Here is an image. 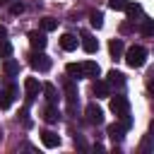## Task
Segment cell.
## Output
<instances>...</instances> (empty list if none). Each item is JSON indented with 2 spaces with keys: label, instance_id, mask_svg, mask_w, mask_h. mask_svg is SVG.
<instances>
[{
  "label": "cell",
  "instance_id": "cell-15",
  "mask_svg": "<svg viewBox=\"0 0 154 154\" xmlns=\"http://www.w3.org/2000/svg\"><path fill=\"white\" fill-rule=\"evenodd\" d=\"M125 12H128V19H130V22H135V19H140V17H142V5H140V2H128ZM140 22H142V19H140Z\"/></svg>",
  "mask_w": 154,
  "mask_h": 154
},
{
  "label": "cell",
  "instance_id": "cell-13",
  "mask_svg": "<svg viewBox=\"0 0 154 154\" xmlns=\"http://www.w3.org/2000/svg\"><path fill=\"white\" fill-rule=\"evenodd\" d=\"M82 70H84V77H99V75H101V67H99V63H94V60H84V63H82Z\"/></svg>",
  "mask_w": 154,
  "mask_h": 154
},
{
  "label": "cell",
  "instance_id": "cell-8",
  "mask_svg": "<svg viewBox=\"0 0 154 154\" xmlns=\"http://www.w3.org/2000/svg\"><path fill=\"white\" fill-rule=\"evenodd\" d=\"M91 91L96 94V99H108V96H111V84H108L106 79H94Z\"/></svg>",
  "mask_w": 154,
  "mask_h": 154
},
{
  "label": "cell",
  "instance_id": "cell-35",
  "mask_svg": "<svg viewBox=\"0 0 154 154\" xmlns=\"http://www.w3.org/2000/svg\"><path fill=\"white\" fill-rule=\"evenodd\" d=\"M7 2H12V0H0V5H7Z\"/></svg>",
  "mask_w": 154,
  "mask_h": 154
},
{
  "label": "cell",
  "instance_id": "cell-9",
  "mask_svg": "<svg viewBox=\"0 0 154 154\" xmlns=\"http://www.w3.org/2000/svg\"><path fill=\"white\" fill-rule=\"evenodd\" d=\"M106 132H108V137L113 140V142H120L123 137H125V125L118 120V123H111L108 128H106Z\"/></svg>",
  "mask_w": 154,
  "mask_h": 154
},
{
  "label": "cell",
  "instance_id": "cell-20",
  "mask_svg": "<svg viewBox=\"0 0 154 154\" xmlns=\"http://www.w3.org/2000/svg\"><path fill=\"white\" fill-rule=\"evenodd\" d=\"M2 72H5L7 77H12V75H19V63H17V60H10V58H7V60L2 63Z\"/></svg>",
  "mask_w": 154,
  "mask_h": 154
},
{
  "label": "cell",
  "instance_id": "cell-3",
  "mask_svg": "<svg viewBox=\"0 0 154 154\" xmlns=\"http://www.w3.org/2000/svg\"><path fill=\"white\" fill-rule=\"evenodd\" d=\"M108 106H111V113H116V118L130 113V101H128V96H123V94L111 96V103H108Z\"/></svg>",
  "mask_w": 154,
  "mask_h": 154
},
{
  "label": "cell",
  "instance_id": "cell-11",
  "mask_svg": "<svg viewBox=\"0 0 154 154\" xmlns=\"http://www.w3.org/2000/svg\"><path fill=\"white\" fill-rule=\"evenodd\" d=\"M106 82H108L111 87H116V89H123V87H125V75H123V72H118V70H108Z\"/></svg>",
  "mask_w": 154,
  "mask_h": 154
},
{
  "label": "cell",
  "instance_id": "cell-26",
  "mask_svg": "<svg viewBox=\"0 0 154 154\" xmlns=\"http://www.w3.org/2000/svg\"><path fill=\"white\" fill-rule=\"evenodd\" d=\"M108 7H111V10H116V12H120V10H125V7H128V0H108Z\"/></svg>",
  "mask_w": 154,
  "mask_h": 154
},
{
  "label": "cell",
  "instance_id": "cell-30",
  "mask_svg": "<svg viewBox=\"0 0 154 154\" xmlns=\"http://www.w3.org/2000/svg\"><path fill=\"white\" fill-rule=\"evenodd\" d=\"M140 149H142V152H149V149H152V135L142 140V147H140Z\"/></svg>",
  "mask_w": 154,
  "mask_h": 154
},
{
  "label": "cell",
  "instance_id": "cell-2",
  "mask_svg": "<svg viewBox=\"0 0 154 154\" xmlns=\"http://www.w3.org/2000/svg\"><path fill=\"white\" fill-rule=\"evenodd\" d=\"M63 87H65V99H67V111L70 113H75V108H77V84H75V79L67 75V79L63 82Z\"/></svg>",
  "mask_w": 154,
  "mask_h": 154
},
{
  "label": "cell",
  "instance_id": "cell-18",
  "mask_svg": "<svg viewBox=\"0 0 154 154\" xmlns=\"http://www.w3.org/2000/svg\"><path fill=\"white\" fill-rule=\"evenodd\" d=\"M65 72L72 77V79H82L84 77V70H82V63L77 65V63H67V67H65Z\"/></svg>",
  "mask_w": 154,
  "mask_h": 154
},
{
  "label": "cell",
  "instance_id": "cell-29",
  "mask_svg": "<svg viewBox=\"0 0 154 154\" xmlns=\"http://www.w3.org/2000/svg\"><path fill=\"white\" fill-rule=\"evenodd\" d=\"M120 123L125 125V130H130V128H132V118H130V113H125V116H120Z\"/></svg>",
  "mask_w": 154,
  "mask_h": 154
},
{
  "label": "cell",
  "instance_id": "cell-27",
  "mask_svg": "<svg viewBox=\"0 0 154 154\" xmlns=\"http://www.w3.org/2000/svg\"><path fill=\"white\" fill-rule=\"evenodd\" d=\"M10 12H12V14H22V12H24V5L17 0V2H12V5H10Z\"/></svg>",
  "mask_w": 154,
  "mask_h": 154
},
{
  "label": "cell",
  "instance_id": "cell-33",
  "mask_svg": "<svg viewBox=\"0 0 154 154\" xmlns=\"http://www.w3.org/2000/svg\"><path fill=\"white\" fill-rule=\"evenodd\" d=\"M5 36H7V29H5V26H2V24H0V41H2V38H5Z\"/></svg>",
  "mask_w": 154,
  "mask_h": 154
},
{
  "label": "cell",
  "instance_id": "cell-19",
  "mask_svg": "<svg viewBox=\"0 0 154 154\" xmlns=\"http://www.w3.org/2000/svg\"><path fill=\"white\" fill-rule=\"evenodd\" d=\"M43 96H46L48 103H55V101H58V89H55V84L46 82V84H43Z\"/></svg>",
  "mask_w": 154,
  "mask_h": 154
},
{
  "label": "cell",
  "instance_id": "cell-7",
  "mask_svg": "<svg viewBox=\"0 0 154 154\" xmlns=\"http://www.w3.org/2000/svg\"><path fill=\"white\" fill-rule=\"evenodd\" d=\"M29 43H31V48H34V51H43V48H46V43H48L46 31H43V29H41V31H29Z\"/></svg>",
  "mask_w": 154,
  "mask_h": 154
},
{
  "label": "cell",
  "instance_id": "cell-32",
  "mask_svg": "<svg viewBox=\"0 0 154 154\" xmlns=\"http://www.w3.org/2000/svg\"><path fill=\"white\" fill-rule=\"evenodd\" d=\"M147 89H149V94H152V96H154V77H152V79H149V82H147Z\"/></svg>",
  "mask_w": 154,
  "mask_h": 154
},
{
  "label": "cell",
  "instance_id": "cell-6",
  "mask_svg": "<svg viewBox=\"0 0 154 154\" xmlns=\"http://www.w3.org/2000/svg\"><path fill=\"white\" fill-rule=\"evenodd\" d=\"M84 116H87V123H89V125H101V123H103V111H101V106H96V103H89V106L84 108Z\"/></svg>",
  "mask_w": 154,
  "mask_h": 154
},
{
  "label": "cell",
  "instance_id": "cell-16",
  "mask_svg": "<svg viewBox=\"0 0 154 154\" xmlns=\"http://www.w3.org/2000/svg\"><path fill=\"white\" fill-rule=\"evenodd\" d=\"M60 48L63 51H75L77 48V36L75 34H63L60 36Z\"/></svg>",
  "mask_w": 154,
  "mask_h": 154
},
{
  "label": "cell",
  "instance_id": "cell-17",
  "mask_svg": "<svg viewBox=\"0 0 154 154\" xmlns=\"http://www.w3.org/2000/svg\"><path fill=\"white\" fill-rule=\"evenodd\" d=\"M123 51H125L123 41H120V38H111V43H108V53H111V58H120Z\"/></svg>",
  "mask_w": 154,
  "mask_h": 154
},
{
  "label": "cell",
  "instance_id": "cell-31",
  "mask_svg": "<svg viewBox=\"0 0 154 154\" xmlns=\"http://www.w3.org/2000/svg\"><path fill=\"white\" fill-rule=\"evenodd\" d=\"M75 144H77L79 149H87V142H84V137H82V135H75Z\"/></svg>",
  "mask_w": 154,
  "mask_h": 154
},
{
  "label": "cell",
  "instance_id": "cell-23",
  "mask_svg": "<svg viewBox=\"0 0 154 154\" xmlns=\"http://www.w3.org/2000/svg\"><path fill=\"white\" fill-rule=\"evenodd\" d=\"M10 55H12V43H10L7 38H2V41H0V58L7 60Z\"/></svg>",
  "mask_w": 154,
  "mask_h": 154
},
{
  "label": "cell",
  "instance_id": "cell-21",
  "mask_svg": "<svg viewBox=\"0 0 154 154\" xmlns=\"http://www.w3.org/2000/svg\"><path fill=\"white\" fill-rule=\"evenodd\" d=\"M12 101H14V96H12L7 89H0V111H7V108L12 106Z\"/></svg>",
  "mask_w": 154,
  "mask_h": 154
},
{
  "label": "cell",
  "instance_id": "cell-10",
  "mask_svg": "<svg viewBox=\"0 0 154 154\" xmlns=\"http://www.w3.org/2000/svg\"><path fill=\"white\" fill-rule=\"evenodd\" d=\"M41 142H43V147L55 149V147L60 144V135H58V132H53V130H43V132H41Z\"/></svg>",
  "mask_w": 154,
  "mask_h": 154
},
{
  "label": "cell",
  "instance_id": "cell-5",
  "mask_svg": "<svg viewBox=\"0 0 154 154\" xmlns=\"http://www.w3.org/2000/svg\"><path fill=\"white\" fill-rule=\"evenodd\" d=\"M41 89H43V84H41L36 77H26V79H24V91H26V96H24V99H26V106L36 99V94H38Z\"/></svg>",
  "mask_w": 154,
  "mask_h": 154
},
{
  "label": "cell",
  "instance_id": "cell-4",
  "mask_svg": "<svg viewBox=\"0 0 154 154\" xmlns=\"http://www.w3.org/2000/svg\"><path fill=\"white\" fill-rule=\"evenodd\" d=\"M29 65H31L34 70H38V72H48L53 63H51V58H48L46 53H41V51H38V53H34V55L29 58Z\"/></svg>",
  "mask_w": 154,
  "mask_h": 154
},
{
  "label": "cell",
  "instance_id": "cell-12",
  "mask_svg": "<svg viewBox=\"0 0 154 154\" xmlns=\"http://www.w3.org/2000/svg\"><path fill=\"white\" fill-rule=\"evenodd\" d=\"M82 48H84V53H89V55H91V53H96V51H99V41H96L91 34H84V36H82Z\"/></svg>",
  "mask_w": 154,
  "mask_h": 154
},
{
  "label": "cell",
  "instance_id": "cell-36",
  "mask_svg": "<svg viewBox=\"0 0 154 154\" xmlns=\"http://www.w3.org/2000/svg\"><path fill=\"white\" fill-rule=\"evenodd\" d=\"M149 77H154V67H152V72H149Z\"/></svg>",
  "mask_w": 154,
  "mask_h": 154
},
{
  "label": "cell",
  "instance_id": "cell-22",
  "mask_svg": "<svg viewBox=\"0 0 154 154\" xmlns=\"http://www.w3.org/2000/svg\"><path fill=\"white\" fill-rule=\"evenodd\" d=\"M140 31H142L144 36H154V19H142Z\"/></svg>",
  "mask_w": 154,
  "mask_h": 154
},
{
  "label": "cell",
  "instance_id": "cell-28",
  "mask_svg": "<svg viewBox=\"0 0 154 154\" xmlns=\"http://www.w3.org/2000/svg\"><path fill=\"white\" fill-rule=\"evenodd\" d=\"M5 89H7V91H10V94H12V96H14V99H19V87H17V84H14V82H10V84H7V87H5Z\"/></svg>",
  "mask_w": 154,
  "mask_h": 154
},
{
  "label": "cell",
  "instance_id": "cell-24",
  "mask_svg": "<svg viewBox=\"0 0 154 154\" xmlns=\"http://www.w3.org/2000/svg\"><path fill=\"white\" fill-rule=\"evenodd\" d=\"M41 29H43V31H53V29H58V19H53V17H43V19H41Z\"/></svg>",
  "mask_w": 154,
  "mask_h": 154
},
{
  "label": "cell",
  "instance_id": "cell-1",
  "mask_svg": "<svg viewBox=\"0 0 154 154\" xmlns=\"http://www.w3.org/2000/svg\"><path fill=\"white\" fill-rule=\"evenodd\" d=\"M125 63L130 67H142L147 63V48L144 46H130L125 53Z\"/></svg>",
  "mask_w": 154,
  "mask_h": 154
},
{
  "label": "cell",
  "instance_id": "cell-25",
  "mask_svg": "<svg viewBox=\"0 0 154 154\" xmlns=\"http://www.w3.org/2000/svg\"><path fill=\"white\" fill-rule=\"evenodd\" d=\"M89 22H91L94 29H101V26H103V14H101V12H91V14H89Z\"/></svg>",
  "mask_w": 154,
  "mask_h": 154
},
{
  "label": "cell",
  "instance_id": "cell-34",
  "mask_svg": "<svg viewBox=\"0 0 154 154\" xmlns=\"http://www.w3.org/2000/svg\"><path fill=\"white\" fill-rule=\"evenodd\" d=\"M149 132H152V137H154V120L149 123Z\"/></svg>",
  "mask_w": 154,
  "mask_h": 154
},
{
  "label": "cell",
  "instance_id": "cell-14",
  "mask_svg": "<svg viewBox=\"0 0 154 154\" xmlns=\"http://www.w3.org/2000/svg\"><path fill=\"white\" fill-rule=\"evenodd\" d=\"M43 120H46V123H58V120H60V111L55 108V103H48V106L43 108Z\"/></svg>",
  "mask_w": 154,
  "mask_h": 154
}]
</instances>
